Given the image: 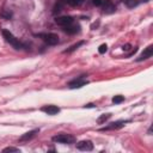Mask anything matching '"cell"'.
Segmentation results:
<instances>
[{
    "label": "cell",
    "mask_w": 153,
    "mask_h": 153,
    "mask_svg": "<svg viewBox=\"0 0 153 153\" xmlns=\"http://www.w3.org/2000/svg\"><path fill=\"white\" fill-rule=\"evenodd\" d=\"M87 82H88V81H87L86 79H84L82 76H80V78H76V79L69 81V82H68V87H69V88H80V87L85 86Z\"/></svg>",
    "instance_id": "277c9868"
},
{
    "label": "cell",
    "mask_w": 153,
    "mask_h": 153,
    "mask_svg": "<svg viewBox=\"0 0 153 153\" xmlns=\"http://www.w3.org/2000/svg\"><path fill=\"white\" fill-rule=\"evenodd\" d=\"M53 141L59 142V143H73L74 137L68 134H57V135L53 136Z\"/></svg>",
    "instance_id": "3957f363"
},
{
    "label": "cell",
    "mask_w": 153,
    "mask_h": 153,
    "mask_svg": "<svg viewBox=\"0 0 153 153\" xmlns=\"http://www.w3.org/2000/svg\"><path fill=\"white\" fill-rule=\"evenodd\" d=\"M102 6H103V12H104V13H114L115 10H116L115 5H114L110 0H105V1H103Z\"/></svg>",
    "instance_id": "9c48e42d"
},
{
    "label": "cell",
    "mask_w": 153,
    "mask_h": 153,
    "mask_svg": "<svg viewBox=\"0 0 153 153\" xmlns=\"http://www.w3.org/2000/svg\"><path fill=\"white\" fill-rule=\"evenodd\" d=\"M85 108H94V104H92V103L86 104V105H85Z\"/></svg>",
    "instance_id": "7402d4cb"
},
{
    "label": "cell",
    "mask_w": 153,
    "mask_h": 153,
    "mask_svg": "<svg viewBox=\"0 0 153 153\" xmlns=\"http://www.w3.org/2000/svg\"><path fill=\"white\" fill-rule=\"evenodd\" d=\"M129 47H130L129 44H127V45H124V47H123V50H128V49H129Z\"/></svg>",
    "instance_id": "603a6c76"
},
{
    "label": "cell",
    "mask_w": 153,
    "mask_h": 153,
    "mask_svg": "<svg viewBox=\"0 0 153 153\" xmlns=\"http://www.w3.org/2000/svg\"><path fill=\"white\" fill-rule=\"evenodd\" d=\"M38 37H41L43 39V42H45L48 45H55L59 43V36L56 33L49 32V33H38Z\"/></svg>",
    "instance_id": "7a4b0ae2"
},
{
    "label": "cell",
    "mask_w": 153,
    "mask_h": 153,
    "mask_svg": "<svg viewBox=\"0 0 153 153\" xmlns=\"http://www.w3.org/2000/svg\"><path fill=\"white\" fill-rule=\"evenodd\" d=\"M129 8H131V7H135L136 5H137V1H135V0H122Z\"/></svg>",
    "instance_id": "2e32d148"
},
{
    "label": "cell",
    "mask_w": 153,
    "mask_h": 153,
    "mask_svg": "<svg viewBox=\"0 0 153 153\" xmlns=\"http://www.w3.org/2000/svg\"><path fill=\"white\" fill-rule=\"evenodd\" d=\"M111 117V114H103V115H100L99 117H98V120H97V123H99V124H103L105 121H108L109 118Z\"/></svg>",
    "instance_id": "4fadbf2b"
},
{
    "label": "cell",
    "mask_w": 153,
    "mask_h": 153,
    "mask_svg": "<svg viewBox=\"0 0 153 153\" xmlns=\"http://www.w3.org/2000/svg\"><path fill=\"white\" fill-rule=\"evenodd\" d=\"M79 30H80V26L78 24H74V23H72L67 26H63V31L69 33V35H74L76 32H79Z\"/></svg>",
    "instance_id": "30bf717a"
},
{
    "label": "cell",
    "mask_w": 153,
    "mask_h": 153,
    "mask_svg": "<svg viewBox=\"0 0 153 153\" xmlns=\"http://www.w3.org/2000/svg\"><path fill=\"white\" fill-rule=\"evenodd\" d=\"M152 55H153V45H148L147 48H145V50L141 53V55L136 59V61H137V62H140V61L147 60V59L152 57Z\"/></svg>",
    "instance_id": "5b68a950"
},
{
    "label": "cell",
    "mask_w": 153,
    "mask_h": 153,
    "mask_svg": "<svg viewBox=\"0 0 153 153\" xmlns=\"http://www.w3.org/2000/svg\"><path fill=\"white\" fill-rule=\"evenodd\" d=\"M68 5H71V6H79V5H81L82 4V1L84 0H65Z\"/></svg>",
    "instance_id": "9a60e30c"
},
{
    "label": "cell",
    "mask_w": 153,
    "mask_h": 153,
    "mask_svg": "<svg viewBox=\"0 0 153 153\" xmlns=\"http://www.w3.org/2000/svg\"><path fill=\"white\" fill-rule=\"evenodd\" d=\"M2 152H19V149L16 147H6L2 149Z\"/></svg>",
    "instance_id": "d6986e66"
},
{
    "label": "cell",
    "mask_w": 153,
    "mask_h": 153,
    "mask_svg": "<svg viewBox=\"0 0 153 153\" xmlns=\"http://www.w3.org/2000/svg\"><path fill=\"white\" fill-rule=\"evenodd\" d=\"M76 148L79 151H92L93 149V143L90 140H82L76 143Z\"/></svg>",
    "instance_id": "8992f818"
},
{
    "label": "cell",
    "mask_w": 153,
    "mask_h": 153,
    "mask_svg": "<svg viewBox=\"0 0 153 153\" xmlns=\"http://www.w3.org/2000/svg\"><path fill=\"white\" fill-rule=\"evenodd\" d=\"M128 121H116V122H112L110 123L108 127H104L102 128L100 130H110V129H118V128H122Z\"/></svg>",
    "instance_id": "8fae6325"
},
{
    "label": "cell",
    "mask_w": 153,
    "mask_h": 153,
    "mask_svg": "<svg viewBox=\"0 0 153 153\" xmlns=\"http://www.w3.org/2000/svg\"><path fill=\"white\" fill-rule=\"evenodd\" d=\"M61 10H62V4H61V2H59V4H56V5H55V7H54V13L60 12Z\"/></svg>",
    "instance_id": "ffe728a7"
},
{
    "label": "cell",
    "mask_w": 153,
    "mask_h": 153,
    "mask_svg": "<svg viewBox=\"0 0 153 153\" xmlns=\"http://www.w3.org/2000/svg\"><path fill=\"white\" fill-rule=\"evenodd\" d=\"M2 36H4V38L6 39V42L10 43L14 49H22V48H24V44H23L22 42H19V39L16 38V37L13 36V33L10 32L8 30H4V31H2Z\"/></svg>",
    "instance_id": "6da1fadb"
},
{
    "label": "cell",
    "mask_w": 153,
    "mask_h": 153,
    "mask_svg": "<svg viewBox=\"0 0 153 153\" xmlns=\"http://www.w3.org/2000/svg\"><path fill=\"white\" fill-rule=\"evenodd\" d=\"M73 18L72 17H69V16H62V17H57L56 19H55V22H56V24L57 25H60V26H67V25H69V24H72L73 23Z\"/></svg>",
    "instance_id": "52a82bcc"
},
{
    "label": "cell",
    "mask_w": 153,
    "mask_h": 153,
    "mask_svg": "<svg viewBox=\"0 0 153 153\" xmlns=\"http://www.w3.org/2000/svg\"><path fill=\"white\" fill-rule=\"evenodd\" d=\"M82 44H84V41H80V42H78L76 44H73V45H72L69 49L65 50V53H72V51H74L75 49H78V48H79L80 45H82Z\"/></svg>",
    "instance_id": "5bb4252c"
},
{
    "label": "cell",
    "mask_w": 153,
    "mask_h": 153,
    "mask_svg": "<svg viewBox=\"0 0 153 153\" xmlns=\"http://www.w3.org/2000/svg\"><path fill=\"white\" fill-rule=\"evenodd\" d=\"M124 100V97L123 96H115L114 98H112V103L114 104H120V103H122Z\"/></svg>",
    "instance_id": "e0dca14e"
},
{
    "label": "cell",
    "mask_w": 153,
    "mask_h": 153,
    "mask_svg": "<svg viewBox=\"0 0 153 153\" xmlns=\"http://www.w3.org/2000/svg\"><path fill=\"white\" fill-rule=\"evenodd\" d=\"M41 110L48 115H56L60 112V108L56 105H44L41 108Z\"/></svg>",
    "instance_id": "ba28073f"
},
{
    "label": "cell",
    "mask_w": 153,
    "mask_h": 153,
    "mask_svg": "<svg viewBox=\"0 0 153 153\" xmlns=\"http://www.w3.org/2000/svg\"><path fill=\"white\" fill-rule=\"evenodd\" d=\"M106 50H108V45H106V44H100L99 48H98V51H99L100 54H104Z\"/></svg>",
    "instance_id": "ac0fdd59"
},
{
    "label": "cell",
    "mask_w": 153,
    "mask_h": 153,
    "mask_svg": "<svg viewBox=\"0 0 153 153\" xmlns=\"http://www.w3.org/2000/svg\"><path fill=\"white\" fill-rule=\"evenodd\" d=\"M39 131V129H33V130H30V131H27V133H25L24 135H22L20 136V139H19V141H27V140H30V139H32L37 133Z\"/></svg>",
    "instance_id": "7c38bea8"
},
{
    "label": "cell",
    "mask_w": 153,
    "mask_h": 153,
    "mask_svg": "<svg viewBox=\"0 0 153 153\" xmlns=\"http://www.w3.org/2000/svg\"><path fill=\"white\" fill-rule=\"evenodd\" d=\"M143 1H145V2H147V1H148V0H143Z\"/></svg>",
    "instance_id": "cb8c5ba5"
},
{
    "label": "cell",
    "mask_w": 153,
    "mask_h": 153,
    "mask_svg": "<svg viewBox=\"0 0 153 153\" xmlns=\"http://www.w3.org/2000/svg\"><path fill=\"white\" fill-rule=\"evenodd\" d=\"M93 4H94L96 6H102L103 0H93Z\"/></svg>",
    "instance_id": "44dd1931"
}]
</instances>
